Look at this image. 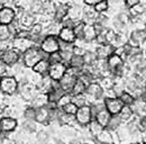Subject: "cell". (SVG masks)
Wrapping results in <instances>:
<instances>
[{"label":"cell","mask_w":146,"mask_h":144,"mask_svg":"<svg viewBox=\"0 0 146 144\" xmlns=\"http://www.w3.org/2000/svg\"><path fill=\"white\" fill-rule=\"evenodd\" d=\"M47 55L48 54L44 53L39 49V46L33 45L29 49H27L24 53H21V61L27 69H32L39 60L47 59Z\"/></svg>","instance_id":"6da1fadb"},{"label":"cell","mask_w":146,"mask_h":144,"mask_svg":"<svg viewBox=\"0 0 146 144\" xmlns=\"http://www.w3.org/2000/svg\"><path fill=\"white\" fill-rule=\"evenodd\" d=\"M19 88V80L15 75H3L0 78V91L8 96V97H13L16 96L18 93Z\"/></svg>","instance_id":"7a4b0ae2"},{"label":"cell","mask_w":146,"mask_h":144,"mask_svg":"<svg viewBox=\"0 0 146 144\" xmlns=\"http://www.w3.org/2000/svg\"><path fill=\"white\" fill-rule=\"evenodd\" d=\"M79 73L80 72L72 69L71 67H68V69H66L65 73L63 74V77L58 80L60 87L64 90V92H70L71 93L73 86H74V83H75V81L79 77Z\"/></svg>","instance_id":"3957f363"},{"label":"cell","mask_w":146,"mask_h":144,"mask_svg":"<svg viewBox=\"0 0 146 144\" xmlns=\"http://www.w3.org/2000/svg\"><path fill=\"white\" fill-rule=\"evenodd\" d=\"M104 91H105V90L102 89V87L100 86V83H99L98 81H92V82H89V83L87 85L84 95H86L88 101L91 104V103L98 100V99L105 98V97H104ZM90 104H89V105H90Z\"/></svg>","instance_id":"277c9868"},{"label":"cell","mask_w":146,"mask_h":144,"mask_svg":"<svg viewBox=\"0 0 146 144\" xmlns=\"http://www.w3.org/2000/svg\"><path fill=\"white\" fill-rule=\"evenodd\" d=\"M39 49L46 54H51L60 51L58 37L54 35H45L39 44Z\"/></svg>","instance_id":"5b68a950"},{"label":"cell","mask_w":146,"mask_h":144,"mask_svg":"<svg viewBox=\"0 0 146 144\" xmlns=\"http://www.w3.org/2000/svg\"><path fill=\"white\" fill-rule=\"evenodd\" d=\"M92 118H93V116H92L90 105H84V106L78 108V110L75 113V121L79 126L87 127L88 124L91 122Z\"/></svg>","instance_id":"8992f818"},{"label":"cell","mask_w":146,"mask_h":144,"mask_svg":"<svg viewBox=\"0 0 146 144\" xmlns=\"http://www.w3.org/2000/svg\"><path fill=\"white\" fill-rule=\"evenodd\" d=\"M18 119L11 116H1L0 117V131L6 134H11L18 128Z\"/></svg>","instance_id":"52a82bcc"},{"label":"cell","mask_w":146,"mask_h":144,"mask_svg":"<svg viewBox=\"0 0 146 144\" xmlns=\"http://www.w3.org/2000/svg\"><path fill=\"white\" fill-rule=\"evenodd\" d=\"M0 56H1V61L3 63H6L8 67L16 64L17 62L21 60V53L14 47H10V49L3 51L2 53H0Z\"/></svg>","instance_id":"ba28073f"},{"label":"cell","mask_w":146,"mask_h":144,"mask_svg":"<svg viewBox=\"0 0 146 144\" xmlns=\"http://www.w3.org/2000/svg\"><path fill=\"white\" fill-rule=\"evenodd\" d=\"M66 69H68V65H66V63H64V62L51 63V64H50V69H48L47 75H48L52 80L58 81V80L63 77V74L65 73Z\"/></svg>","instance_id":"9c48e42d"},{"label":"cell","mask_w":146,"mask_h":144,"mask_svg":"<svg viewBox=\"0 0 146 144\" xmlns=\"http://www.w3.org/2000/svg\"><path fill=\"white\" fill-rule=\"evenodd\" d=\"M16 19V9L14 6L6 5L0 9V24L9 25Z\"/></svg>","instance_id":"30bf717a"},{"label":"cell","mask_w":146,"mask_h":144,"mask_svg":"<svg viewBox=\"0 0 146 144\" xmlns=\"http://www.w3.org/2000/svg\"><path fill=\"white\" fill-rule=\"evenodd\" d=\"M130 108L134 115H136L138 118H143L146 116V100L143 97L135 98L130 105Z\"/></svg>","instance_id":"8fae6325"},{"label":"cell","mask_w":146,"mask_h":144,"mask_svg":"<svg viewBox=\"0 0 146 144\" xmlns=\"http://www.w3.org/2000/svg\"><path fill=\"white\" fill-rule=\"evenodd\" d=\"M104 99H105V107L111 115L118 114L120 111V109L123 108V106H124L118 97H111V98L105 97Z\"/></svg>","instance_id":"7c38bea8"},{"label":"cell","mask_w":146,"mask_h":144,"mask_svg":"<svg viewBox=\"0 0 146 144\" xmlns=\"http://www.w3.org/2000/svg\"><path fill=\"white\" fill-rule=\"evenodd\" d=\"M33 45L34 43L29 37H18V36L13 37V47L19 51L20 53H24L27 49H29Z\"/></svg>","instance_id":"4fadbf2b"},{"label":"cell","mask_w":146,"mask_h":144,"mask_svg":"<svg viewBox=\"0 0 146 144\" xmlns=\"http://www.w3.org/2000/svg\"><path fill=\"white\" fill-rule=\"evenodd\" d=\"M35 121H36L37 124L48 125L51 123V109L47 107V106L36 108Z\"/></svg>","instance_id":"5bb4252c"},{"label":"cell","mask_w":146,"mask_h":144,"mask_svg":"<svg viewBox=\"0 0 146 144\" xmlns=\"http://www.w3.org/2000/svg\"><path fill=\"white\" fill-rule=\"evenodd\" d=\"M17 19H18L20 27L21 28H26V29H28L31 26H33L37 21L36 15H34L33 13H31L28 10H25Z\"/></svg>","instance_id":"9a60e30c"},{"label":"cell","mask_w":146,"mask_h":144,"mask_svg":"<svg viewBox=\"0 0 146 144\" xmlns=\"http://www.w3.org/2000/svg\"><path fill=\"white\" fill-rule=\"evenodd\" d=\"M146 38V28H138L136 31H134L130 37L128 38V44L130 46H139L143 41Z\"/></svg>","instance_id":"2e32d148"},{"label":"cell","mask_w":146,"mask_h":144,"mask_svg":"<svg viewBox=\"0 0 146 144\" xmlns=\"http://www.w3.org/2000/svg\"><path fill=\"white\" fill-rule=\"evenodd\" d=\"M58 39L63 41V42H68V43H74L76 39V36L74 34L72 27H61L60 33H58Z\"/></svg>","instance_id":"e0dca14e"},{"label":"cell","mask_w":146,"mask_h":144,"mask_svg":"<svg viewBox=\"0 0 146 144\" xmlns=\"http://www.w3.org/2000/svg\"><path fill=\"white\" fill-rule=\"evenodd\" d=\"M68 11H69V5L65 2H60L55 5V10H54V16L53 19L56 21H62L63 18L68 16Z\"/></svg>","instance_id":"ac0fdd59"},{"label":"cell","mask_w":146,"mask_h":144,"mask_svg":"<svg viewBox=\"0 0 146 144\" xmlns=\"http://www.w3.org/2000/svg\"><path fill=\"white\" fill-rule=\"evenodd\" d=\"M98 59H107L110 54L115 52V47L111 44H98L94 49Z\"/></svg>","instance_id":"d6986e66"},{"label":"cell","mask_w":146,"mask_h":144,"mask_svg":"<svg viewBox=\"0 0 146 144\" xmlns=\"http://www.w3.org/2000/svg\"><path fill=\"white\" fill-rule=\"evenodd\" d=\"M57 123L60 124V126H72L73 124L76 123L75 115L68 114V113H65L61 109V111L58 114V117H57Z\"/></svg>","instance_id":"ffe728a7"},{"label":"cell","mask_w":146,"mask_h":144,"mask_svg":"<svg viewBox=\"0 0 146 144\" xmlns=\"http://www.w3.org/2000/svg\"><path fill=\"white\" fill-rule=\"evenodd\" d=\"M50 64H51V63L48 62L47 59H42V60H39L36 64L32 68V70H33V72H35L37 74L44 77V75H46V74L48 73Z\"/></svg>","instance_id":"44dd1931"},{"label":"cell","mask_w":146,"mask_h":144,"mask_svg":"<svg viewBox=\"0 0 146 144\" xmlns=\"http://www.w3.org/2000/svg\"><path fill=\"white\" fill-rule=\"evenodd\" d=\"M82 16H83V7L79 6V5H72L69 6V11H68V17L71 18L72 20L80 21L82 20Z\"/></svg>","instance_id":"7402d4cb"},{"label":"cell","mask_w":146,"mask_h":144,"mask_svg":"<svg viewBox=\"0 0 146 144\" xmlns=\"http://www.w3.org/2000/svg\"><path fill=\"white\" fill-rule=\"evenodd\" d=\"M47 103H48L47 93L42 92V91H38L36 93V96L34 97V99L29 104L34 108H39V107H43V106H46Z\"/></svg>","instance_id":"603a6c76"},{"label":"cell","mask_w":146,"mask_h":144,"mask_svg":"<svg viewBox=\"0 0 146 144\" xmlns=\"http://www.w3.org/2000/svg\"><path fill=\"white\" fill-rule=\"evenodd\" d=\"M96 37H97V31H96L94 25L93 24H86L82 38L89 43H92L96 41Z\"/></svg>","instance_id":"cb8c5ba5"},{"label":"cell","mask_w":146,"mask_h":144,"mask_svg":"<svg viewBox=\"0 0 146 144\" xmlns=\"http://www.w3.org/2000/svg\"><path fill=\"white\" fill-rule=\"evenodd\" d=\"M68 67H71L72 69L76 70V71H81L84 67V60H83V55H79V54H73L71 60L68 63ZM80 74V73H79Z\"/></svg>","instance_id":"d4e9b609"},{"label":"cell","mask_w":146,"mask_h":144,"mask_svg":"<svg viewBox=\"0 0 146 144\" xmlns=\"http://www.w3.org/2000/svg\"><path fill=\"white\" fill-rule=\"evenodd\" d=\"M110 117H111V114H110L109 111L106 109V108H104V109H101V110H99L97 114H96V116H94V119L100 124L101 126H104L105 128L107 127L108 125V122H109Z\"/></svg>","instance_id":"484cf974"},{"label":"cell","mask_w":146,"mask_h":144,"mask_svg":"<svg viewBox=\"0 0 146 144\" xmlns=\"http://www.w3.org/2000/svg\"><path fill=\"white\" fill-rule=\"evenodd\" d=\"M28 11L33 13L34 15H43L44 13V1L43 0H31Z\"/></svg>","instance_id":"4316f807"},{"label":"cell","mask_w":146,"mask_h":144,"mask_svg":"<svg viewBox=\"0 0 146 144\" xmlns=\"http://www.w3.org/2000/svg\"><path fill=\"white\" fill-rule=\"evenodd\" d=\"M21 131L27 135V134H34L37 132V123L36 121H31V119H24L21 123Z\"/></svg>","instance_id":"83f0119b"},{"label":"cell","mask_w":146,"mask_h":144,"mask_svg":"<svg viewBox=\"0 0 146 144\" xmlns=\"http://www.w3.org/2000/svg\"><path fill=\"white\" fill-rule=\"evenodd\" d=\"M88 132L90 133V135H91V137H93L94 140H96V137L102 132V129L105 128L104 126H101L94 118H92L91 122L88 124Z\"/></svg>","instance_id":"f1b7e54d"},{"label":"cell","mask_w":146,"mask_h":144,"mask_svg":"<svg viewBox=\"0 0 146 144\" xmlns=\"http://www.w3.org/2000/svg\"><path fill=\"white\" fill-rule=\"evenodd\" d=\"M96 142H99V143H112L113 142V137H112V132L107 129V128H104L102 132L96 137Z\"/></svg>","instance_id":"f546056e"},{"label":"cell","mask_w":146,"mask_h":144,"mask_svg":"<svg viewBox=\"0 0 146 144\" xmlns=\"http://www.w3.org/2000/svg\"><path fill=\"white\" fill-rule=\"evenodd\" d=\"M118 115H119V117H120V119H121L123 123H127V122L133 119L134 113H133L130 106H125V105H124L123 108L120 109V111L118 113Z\"/></svg>","instance_id":"4dcf8cb0"},{"label":"cell","mask_w":146,"mask_h":144,"mask_svg":"<svg viewBox=\"0 0 146 144\" xmlns=\"http://www.w3.org/2000/svg\"><path fill=\"white\" fill-rule=\"evenodd\" d=\"M87 82L82 79V78H80V77H78V79H76V81H75V83H74V86H73L72 88V91H71V95H78V93H84V91H86V88H87Z\"/></svg>","instance_id":"1f68e13d"},{"label":"cell","mask_w":146,"mask_h":144,"mask_svg":"<svg viewBox=\"0 0 146 144\" xmlns=\"http://www.w3.org/2000/svg\"><path fill=\"white\" fill-rule=\"evenodd\" d=\"M123 124V122H121V119H120V117H119V115L118 114H116V115H111V117H110L109 122H108V125H107V129H109L111 132H115L119 126Z\"/></svg>","instance_id":"d6a6232c"},{"label":"cell","mask_w":146,"mask_h":144,"mask_svg":"<svg viewBox=\"0 0 146 144\" xmlns=\"http://www.w3.org/2000/svg\"><path fill=\"white\" fill-rule=\"evenodd\" d=\"M83 60H84V64L86 65H92V64H94L96 62H97V60H98V55L96 53V51L93 50H87L84 54H83Z\"/></svg>","instance_id":"836d02e7"},{"label":"cell","mask_w":146,"mask_h":144,"mask_svg":"<svg viewBox=\"0 0 146 144\" xmlns=\"http://www.w3.org/2000/svg\"><path fill=\"white\" fill-rule=\"evenodd\" d=\"M24 119H31V121H35V116H36V108H34L32 105L26 106L23 109V114H21Z\"/></svg>","instance_id":"e575fe53"},{"label":"cell","mask_w":146,"mask_h":144,"mask_svg":"<svg viewBox=\"0 0 146 144\" xmlns=\"http://www.w3.org/2000/svg\"><path fill=\"white\" fill-rule=\"evenodd\" d=\"M128 10H129L128 14L130 15V17H138V16H141L144 13L145 7H144V5H142L139 2V3H137V5H135V6L130 7V8H128Z\"/></svg>","instance_id":"d590c367"},{"label":"cell","mask_w":146,"mask_h":144,"mask_svg":"<svg viewBox=\"0 0 146 144\" xmlns=\"http://www.w3.org/2000/svg\"><path fill=\"white\" fill-rule=\"evenodd\" d=\"M78 107H81V106H84V105H89V101L86 97L84 93H78V95H72V100Z\"/></svg>","instance_id":"8d00e7d4"},{"label":"cell","mask_w":146,"mask_h":144,"mask_svg":"<svg viewBox=\"0 0 146 144\" xmlns=\"http://www.w3.org/2000/svg\"><path fill=\"white\" fill-rule=\"evenodd\" d=\"M118 98L120 99V101L123 103V105H125V106H130L131 105V103L134 101V96L130 93V92H128V91H123L119 96H118Z\"/></svg>","instance_id":"74e56055"},{"label":"cell","mask_w":146,"mask_h":144,"mask_svg":"<svg viewBox=\"0 0 146 144\" xmlns=\"http://www.w3.org/2000/svg\"><path fill=\"white\" fill-rule=\"evenodd\" d=\"M94 10L98 13V14H101V13H107L109 10L110 6L108 0H100L99 2H97L94 6H93Z\"/></svg>","instance_id":"f35d334b"},{"label":"cell","mask_w":146,"mask_h":144,"mask_svg":"<svg viewBox=\"0 0 146 144\" xmlns=\"http://www.w3.org/2000/svg\"><path fill=\"white\" fill-rule=\"evenodd\" d=\"M28 31H29V34L31 36H37V35H42V34H44V25L42 24V23H38L36 21L33 26H31L29 28H28Z\"/></svg>","instance_id":"ab89813d"},{"label":"cell","mask_w":146,"mask_h":144,"mask_svg":"<svg viewBox=\"0 0 146 144\" xmlns=\"http://www.w3.org/2000/svg\"><path fill=\"white\" fill-rule=\"evenodd\" d=\"M84 26H86V23L80 20V21H76L73 26V31H74V34L76 36V38H82L83 36V31H84Z\"/></svg>","instance_id":"60d3db41"},{"label":"cell","mask_w":146,"mask_h":144,"mask_svg":"<svg viewBox=\"0 0 146 144\" xmlns=\"http://www.w3.org/2000/svg\"><path fill=\"white\" fill-rule=\"evenodd\" d=\"M50 137H51V135H50V133L47 131L42 129V131H38L36 133V140L37 142H39V143H46V142H48L50 141Z\"/></svg>","instance_id":"b9f144b4"},{"label":"cell","mask_w":146,"mask_h":144,"mask_svg":"<svg viewBox=\"0 0 146 144\" xmlns=\"http://www.w3.org/2000/svg\"><path fill=\"white\" fill-rule=\"evenodd\" d=\"M72 100V95L70 93V92H64L61 97H60V99L57 100V107L58 108H62L64 105H66L68 103H70Z\"/></svg>","instance_id":"7bdbcfd3"},{"label":"cell","mask_w":146,"mask_h":144,"mask_svg":"<svg viewBox=\"0 0 146 144\" xmlns=\"http://www.w3.org/2000/svg\"><path fill=\"white\" fill-rule=\"evenodd\" d=\"M8 38H13L9 26L0 24V39H8Z\"/></svg>","instance_id":"ee69618b"},{"label":"cell","mask_w":146,"mask_h":144,"mask_svg":"<svg viewBox=\"0 0 146 144\" xmlns=\"http://www.w3.org/2000/svg\"><path fill=\"white\" fill-rule=\"evenodd\" d=\"M78 106L73 103V101H70V103H68L66 105H64L63 107L61 108L63 111H65V113H68V114H72V115H75V113H76V110H78Z\"/></svg>","instance_id":"f6af8a7d"},{"label":"cell","mask_w":146,"mask_h":144,"mask_svg":"<svg viewBox=\"0 0 146 144\" xmlns=\"http://www.w3.org/2000/svg\"><path fill=\"white\" fill-rule=\"evenodd\" d=\"M47 60L50 63H56V62H63L62 61V57H61V53L60 51L54 52V53H51L47 55Z\"/></svg>","instance_id":"bcb514c9"},{"label":"cell","mask_w":146,"mask_h":144,"mask_svg":"<svg viewBox=\"0 0 146 144\" xmlns=\"http://www.w3.org/2000/svg\"><path fill=\"white\" fill-rule=\"evenodd\" d=\"M116 18H117L119 21H121L123 24H125V25H127L128 23L130 21V15H129L128 13H125V11H121V13L117 14Z\"/></svg>","instance_id":"7dc6e473"},{"label":"cell","mask_w":146,"mask_h":144,"mask_svg":"<svg viewBox=\"0 0 146 144\" xmlns=\"http://www.w3.org/2000/svg\"><path fill=\"white\" fill-rule=\"evenodd\" d=\"M60 53H61V57H62V61L64 62V63H69V61L71 60V57H72L73 55V52L72 51H60Z\"/></svg>","instance_id":"c3c4849f"},{"label":"cell","mask_w":146,"mask_h":144,"mask_svg":"<svg viewBox=\"0 0 146 144\" xmlns=\"http://www.w3.org/2000/svg\"><path fill=\"white\" fill-rule=\"evenodd\" d=\"M7 74H8V65L2 61H0V78Z\"/></svg>","instance_id":"681fc988"},{"label":"cell","mask_w":146,"mask_h":144,"mask_svg":"<svg viewBox=\"0 0 146 144\" xmlns=\"http://www.w3.org/2000/svg\"><path fill=\"white\" fill-rule=\"evenodd\" d=\"M139 2H141V0H125V6L127 8H130V7H133Z\"/></svg>","instance_id":"f907efd6"},{"label":"cell","mask_w":146,"mask_h":144,"mask_svg":"<svg viewBox=\"0 0 146 144\" xmlns=\"http://www.w3.org/2000/svg\"><path fill=\"white\" fill-rule=\"evenodd\" d=\"M100 0H83V2L86 5H89V6H94L97 2H99Z\"/></svg>","instance_id":"816d5d0a"},{"label":"cell","mask_w":146,"mask_h":144,"mask_svg":"<svg viewBox=\"0 0 146 144\" xmlns=\"http://www.w3.org/2000/svg\"><path fill=\"white\" fill-rule=\"evenodd\" d=\"M139 47H141L143 51H145V52H146V38L144 39V41H143V43L139 45Z\"/></svg>","instance_id":"f5cc1de1"},{"label":"cell","mask_w":146,"mask_h":144,"mask_svg":"<svg viewBox=\"0 0 146 144\" xmlns=\"http://www.w3.org/2000/svg\"><path fill=\"white\" fill-rule=\"evenodd\" d=\"M113 1H115V0H108V2H109V3H111V2H113Z\"/></svg>","instance_id":"db71d44e"},{"label":"cell","mask_w":146,"mask_h":144,"mask_svg":"<svg viewBox=\"0 0 146 144\" xmlns=\"http://www.w3.org/2000/svg\"><path fill=\"white\" fill-rule=\"evenodd\" d=\"M145 91H146V81H145Z\"/></svg>","instance_id":"11a10c76"},{"label":"cell","mask_w":146,"mask_h":144,"mask_svg":"<svg viewBox=\"0 0 146 144\" xmlns=\"http://www.w3.org/2000/svg\"><path fill=\"white\" fill-rule=\"evenodd\" d=\"M0 61H1V56H0Z\"/></svg>","instance_id":"9f6ffc18"},{"label":"cell","mask_w":146,"mask_h":144,"mask_svg":"<svg viewBox=\"0 0 146 144\" xmlns=\"http://www.w3.org/2000/svg\"><path fill=\"white\" fill-rule=\"evenodd\" d=\"M43 1H45V0H43Z\"/></svg>","instance_id":"6f0895ef"},{"label":"cell","mask_w":146,"mask_h":144,"mask_svg":"<svg viewBox=\"0 0 146 144\" xmlns=\"http://www.w3.org/2000/svg\"><path fill=\"white\" fill-rule=\"evenodd\" d=\"M145 100H146V99H145Z\"/></svg>","instance_id":"680465c9"}]
</instances>
